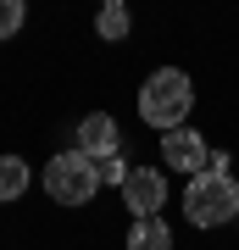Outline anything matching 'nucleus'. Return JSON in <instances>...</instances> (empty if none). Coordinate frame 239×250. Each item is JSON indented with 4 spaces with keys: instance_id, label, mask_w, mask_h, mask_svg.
I'll return each instance as SVG.
<instances>
[{
    "instance_id": "f257e3e1",
    "label": "nucleus",
    "mask_w": 239,
    "mask_h": 250,
    "mask_svg": "<svg viewBox=\"0 0 239 250\" xmlns=\"http://www.w3.org/2000/svg\"><path fill=\"white\" fill-rule=\"evenodd\" d=\"M189 106H195V83H189L178 67L151 72L145 89H139V117H145L151 128H161V134L184 128V123H189Z\"/></svg>"
},
{
    "instance_id": "f03ea898",
    "label": "nucleus",
    "mask_w": 239,
    "mask_h": 250,
    "mask_svg": "<svg viewBox=\"0 0 239 250\" xmlns=\"http://www.w3.org/2000/svg\"><path fill=\"white\" fill-rule=\"evenodd\" d=\"M184 217L195 228H222L239 217V184L228 172H195L184 189Z\"/></svg>"
},
{
    "instance_id": "7ed1b4c3",
    "label": "nucleus",
    "mask_w": 239,
    "mask_h": 250,
    "mask_svg": "<svg viewBox=\"0 0 239 250\" xmlns=\"http://www.w3.org/2000/svg\"><path fill=\"white\" fill-rule=\"evenodd\" d=\"M44 189H50L56 206H84V200H95V189H100V167L89 156H78V150H62L44 167Z\"/></svg>"
},
{
    "instance_id": "20e7f679",
    "label": "nucleus",
    "mask_w": 239,
    "mask_h": 250,
    "mask_svg": "<svg viewBox=\"0 0 239 250\" xmlns=\"http://www.w3.org/2000/svg\"><path fill=\"white\" fill-rule=\"evenodd\" d=\"M78 156H89L95 167H106V161H117L123 156V134H117V123L106 111H89L84 123H78V145H72Z\"/></svg>"
},
{
    "instance_id": "39448f33",
    "label": "nucleus",
    "mask_w": 239,
    "mask_h": 250,
    "mask_svg": "<svg viewBox=\"0 0 239 250\" xmlns=\"http://www.w3.org/2000/svg\"><path fill=\"white\" fill-rule=\"evenodd\" d=\"M161 161H167V167H178V172H189V178H195V172H206L212 167V150H206V134L200 128H173V134H161Z\"/></svg>"
},
{
    "instance_id": "423d86ee",
    "label": "nucleus",
    "mask_w": 239,
    "mask_h": 250,
    "mask_svg": "<svg viewBox=\"0 0 239 250\" xmlns=\"http://www.w3.org/2000/svg\"><path fill=\"white\" fill-rule=\"evenodd\" d=\"M123 200H128V211L139 217H161V206H167V178H161L156 167H133L128 172V184H123Z\"/></svg>"
},
{
    "instance_id": "0eeeda50",
    "label": "nucleus",
    "mask_w": 239,
    "mask_h": 250,
    "mask_svg": "<svg viewBox=\"0 0 239 250\" xmlns=\"http://www.w3.org/2000/svg\"><path fill=\"white\" fill-rule=\"evenodd\" d=\"M128 250H173V228L161 223V217H145V223H133Z\"/></svg>"
},
{
    "instance_id": "6e6552de",
    "label": "nucleus",
    "mask_w": 239,
    "mask_h": 250,
    "mask_svg": "<svg viewBox=\"0 0 239 250\" xmlns=\"http://www.w3.org/2000/svg\"><path fill=\"white\" fill-rule=\"evenodd\" d=\"M128 22H133V17H128L123 0H106V6H100V17H95V34L117 45V39H128Z\"/></svg>"
},
{
    "instance_id": "1a4fd4ad",
    "label": "nucleus",
    "mask_w": 239,
    "mask_h": 250,
    "mask_svg": "<svg viewBox=\"0 0 239 250\" xmlns=\"http://www.w3.org/2000/svg\"><path fill=\"white\" fill-rule=\"evenodd\" d=\"M28 189V161L22 156H0V200H17Z\"/></svg>"
},
{
    "instance_id": "9d476101",
    "label": "nucleus",
    "mask_w": 239,
    "mask_h": 250,
    "mask_svg": "<svg viewBox=\"0 0 239 250\" xmlns=\"http://www.w3.org/2000/svg\"><path fill=\"white\" fill-rule=\"evenodd\" d=\"M22 17H28V11H22V0H0V39H11V34H17Z\"/></svg>"
},
{
    "instance_id": "9b49d317",
    "label": "nucleus",
    "mask_w": 239,
    "mask_h": 250,
    "mask_svg": "<svg viewBox=\"0 0 239 250\" xmlns=\"http://www.w3.org/2000/svg\"><path fill=\"white\" fill-rule=\"evenodd\" d=\"M128 172H133V167L117 156V161H106V167H100V178H106V184H128Z\"/></svg>"
}]
</instances>
